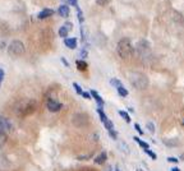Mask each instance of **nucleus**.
I'll return each instance as SVG.
<instances>
[{
    "label": "nucleus",
    "mask_w": 184,
    "mask_h": 171,
    "mask_svg": "<svg viewBox=\"0 0 184 171\" xmlns=\"http://www.w3.org/2000/svg\"><path fill=\"white\" fill-rule=\"evenodd\" d=\"M24 45L23 42H21L19 40H15V41H12L9 47H8V54H9L10 56L15 58V56H21L23 53H24Z\"/></svg>",
    "instance_id": "obj_4"
},
{
    "label": "nucleus",
    "mask_w": 184,
    "mask_h": 171,
    "mask_svg": "<svg viewBox=\"0 0 184 171\" xmlns=\"http://www.w3.org/2000/svg\"><path fill=\"white\" fill-rule=\"evenodd\" d=\"M63 2H64V3H67V5H68V4L74 5V6H77V5H78V4H77V3H78V0H63Z\"/></svg>",
    "instance_id": "obj_25"
},
{
    "label": "nucleus",
    "mask_w": 184,
    "mask_h": 171,
    "mask_svg": "<svg viewBox=\"0 0 184 171\" xmlns=\"http://www.w3.org/2000/svg\"><path fill=\"white\" fill-rule=\"evenodd\" d=\"M76 65H77V68L80 70H86L87 69V63L84 62V60H77L76 62Z\"/></svg>",
    "instance_id": "obj_17"
},
{
    "label": "nucleus",
    "mask_w": 184,
    "mask_h": 171,
    "mask_svg": "<svg viewBox=\"0 0 184 171\" xmlns=\"http://www.w3.org/2000/svg\"><path fill=\"white\" fill-rule=\"evenodd\" d=\"M64 26H65V28H67V30H68L69 32H71V31L73 30V24H72L71 22H67V23H65Z\"/></svg>",
    "instance_id": "obj_28"
},
{
    "label": "nucleus",
    "mask_w": 184,
    "mask_h": 171,
    "mask_svg": "<svg viewBox=\"0 0 184 171\" xmlns=\"http://www.w3.org/2000/svg\"><path fill=\"white\" fill-rule=\"evenodd\" d=\"M64 44H65V46L67 47H69V49H76L77 47V40L74 38V37H69V38H65L64 40Z\"/></svg>",
    "instance_id": "obj_13"
},
{
    "label": "nucleus",
    "mask_w": 184,
    "mask_h": 171,
    "mask_svg": "<svg viewBox=\"0 0 184 171\" xmlns=\"http://www.w3.org/2000/svg\"><path fill=\"white\" fill-rule=\"evenodd\" d=\"M137 171H143V170H141V169H138V170H137Z\"/></svg>",
    "instance_id": "obj_38"
},
{
    "label": "nucleus",
    "mask_w": 184,
    "mask_h": 171,
    "mask_svg": "<svg viewBox=\"0 0 184 171\" xmlns=\"http://www.w3.org/2000/svg\"><path fill=\"white\" fill-rule=\"evenodd\" d=\"M73 87H74V89H76V92L78 93V95H82V93H83V91H82V88H81V86L78 84V83H73Z\"/></svg>",
    "instance_id": "obj_21"
},
{
    "label": "nucleus",
    "mask_w": 184,
    "mask_h": 171,
    "mask_svg": "<svg viewBox=\"0 0 184 171\" xmlns=\"http://www.w3.org/2000/svg\"><path fill=\"white\" fill-rule=\"evenodd\" d=\"M117 51L121 59H129L132 58L133 55V46H132V42H130L129 38L124 37L121 38L118 42V46H117Z\"/></svg>",
    "instance_id": "obj_2"
},
{
    "label": "nucleus",
    "mask_w": 184,
    "mask_h": 171,
    "mask_svg": "<svg viewBox=\"0 0 184 171\" xmlns=\"http://www.w3.org/2000/svg\"><path fill=\"white\" fill-rule=\"evenodd\" d=\"M106 171H110V167H108V169H106Z\"/></svg>",
    "instance_id": "obj_37"
},
{
    "label": "nucleus",
    "mask_w": 184,
    "mask_h": 171,
    "mask_svg": "<svg viewBox=\"0 0 184 171\" xmlns=\"http://www.w3.org/2000/svg\"><path fill=\"white\" fill-rule=\"evenodd\" d=\"M111 84L115 86V87H119V86H121V82L119 79H117V78H112L111 79Z\"/></svg>",
    "instance_id": "obj_24"
},
{
    "label": "nucleus",
    "mask_w": 184,
    "mask_h": 171,
    "mask_svg": "<svg viewBox=\"0 0 184 171\" xmlns=\"http://www.w3.org/2000/svg\"><path fill=\"white\" fill-rule=\"evenodd\" d=\"M137 53H138V55L141 56L142 59L147 58V54L150 53V44H148L146 40L139 41L138 44H137Z\"/></svg>",
    "instance_id": "obj_6"
},
{
    "label": "nucleus",
    "mask_w": 184,
    "mask_h": 171,
    "mask_svg": "<svg viewBox=\"0 0 184 171\" xmlns=\"http://www.w3.org/2000/svg\"><path fill=\"white\" fill-rule=\"evenodd\" d=\"M68 33H69V31L65 28V26H63V27H60V28H59V36H60V37H63L64 40L68 38Z\"/></svg>",
    "instance_id": "obj_16"
},
{
    "label": "nucleus",
    "mask_w": 184,
    "mask_h": 171,
    "mask_svg": "<svg viewBox=\"0 0 184 171\" xmlns=\"http://www.w3.org/2000/svg\"><path fill=\"white\" fill-rule=\"evenodd\" d=\"M61 62H63V63H64V65H67V66H69V63H68V62L65 60V59H64V58H61Z\"/></svg>",
    "instance_id": "obj_34"
},
{
    "label": "nucleus",
    "mask_w": 184,
    "mask_h": 171,
    "mask_svg": "<svg viewBox=\"0 0 184 171\" xmlns=\"http://www.w3.org/2000/svg\"><path fill=\"white\" fill-rule=\"evenodd\" d=\"M117 91H118V93L121 96V97H125V96H128V89L124 87V86H119V87H117Z\"/></svg>",
    "instance_id": "obj_14"
},
{
    "label": "nucleus",
    "mask_w": 184,
    "mask_h": 171,
    "mask_svg": "<svg viewBox=\"0 0 184 171\" xmlns=\"http://www.w3.org/2000/svg\"><path fill=\"white\" fill-rule=\"evenodd\" d=\"M54 14V10L52 9H49V8H45V9H42L39 14H37V18L39 19H45V18H49Z\"/></svg>",
    "instance_id": "obj_9"
},
{
    "label": "nucleus",
    "mask_w": 184,
    "mask_h": 171,
    "mask_svg": "<svg viewBox=\"0 0 184 171\" xmlns=\"http://www.w3.org/2000/svg\"><path fill=\"white\" fill-rule=\"evenodd\" d=\"M36 107H37V102L35 100H23L21 101L18 105H17V109H15V113L18 114L19 116H27V115H31L36 111Z\"/></svg>",
    "instance_id": "obj_1"
},
{
    "label": "nucleus",
    "mask_w": 184,
    "mask_h": 171,
    "mask_svg": "<svg viewBox=\"0 0 184 171\" xmlns=\"http://www.w3.org/2000/svg\"><path fill=\"white\" fill-rule=\"evenodd\" d=\"M4 77H5L4 70H3V69H0V84H2V82H3V79H4Z\"/></svg>",
    "instance_id": "obj_30"
},
{
    "label": "nucleus",
    "mask_w": 184,
    "mask_h": 171,
    "mask_svg": "<svg viewBox=\"0 0 184 171\" xmlns=\"http://www.w3.org/2000/svg\"><path fill=\"white\" fill-rule=\"evenodd\" d=\"M58 13H59L61 17L67 18V17H69V14H71V10H69V6H68L67 4H63V5H60V6H59Z\"/></svg>",
    "instance_id": "obj_11"
},
{
    "label": "nucleus",
    "mask_w": 184,
    "mask_h": 171,
    "mask_svg": "<svg viewBox=\"0 0 184 171\" xmlns=\"http://www.w3.org/2000/svg\"><path fill=\"white\" fill-rule=\"evenodd\" d=\"M76 9H77V13H78V19H80V22L82 23L83 21H84V17H83V13H82V10H81V8L80 6H76Z\"/></svg>",
    "instance_id": "obj_20"
},
{
    "label": "nucleus",
    "mask_w": 184,
    "mask_h": 171,
    "mask_svg": "<svg viewBox=\"0 0 184 171\" xmlns=\"http://www.w3.org/2000/svg\"><path fill=\"white\" fill-rule=\"evenodd\" d=\"M171 171H180V170H179V167H173Z\"/></svg>",
    "instance_id": "obj_35"
},
{
    "label": "nucleus",
    "mask_w": 184,
    "mask_h": 171,
    "mask_svg": "<svg viewBox=\"0 0 184 171\" xmlns=\"http://www.w3.org/2000/svg\"><path fill=\"white\" fill-rule=\"evenodd\" d=\"M72 121H73V125L77 128H84L90 124V117L84 113H78L73 115Z\"/></svg>",
    "instance_id": "obj_5"
},
{
    "label": "nucleus",
    "mask_w": 184,
    "mask_h": 171,
    "mask_svg": "<svg viewBox=\"0 0 184 171\" xmlns=\"http://www.w3.org/2000/svg\"><path fill=\"white\" fill-rule=\"evenodd\" d=\"M13 130H14V126H13V124L9 119L0 116V132L6 134V133H12Z\"/></svg>",
    "instance_id": "obj_7"
},
{
    "label": "nucleus",
    "mask_w": 184,
    "mask_h": 171,
    "mask_svg": "<svg viewBox=\"0 0 184 171\" xmlns=\"http://www.w3.org/2000/svg\"><path fill=\"white\" fill-rule=\"evenodd\" d=\"M91 96H92V97L96 100V102L99 104V107H102V106L105 105V101L102 100V97L97 93V91H91Z\"/></svg>",
    "instance_id": "obj_12"
},
{
    "label": "nucleus",
    "mask_w": 184,
    "mask_h": 171,
    "mask_svg": "<svg viewBox=\"0 0 184 171\" xmlns=\"http://www.w3.org/2000/svg\"><path fill=\"white\" fill-rule=\"evenodd\" d=\"M108 160V153L106 152H101L99 156H96L95 157V164H97V165H104L105 162H106Z\"/></svg>",
    "instance_id": "obj_10"
},
{
    "label": "nucleus",
    "mask_w": 184,
    "mask_h": 171,
    "mask_svg": "<svg viewBox=\"0 0 184 171\" xmlns=\"http://www.w3.org/2000/svg\"><path fill=\"white\" fill-rule=\"evenodd\" d=\"M145 153H147L148 156H150L152 160H156L157 158V156H156V153H153L152 151H150V149H145Z\"/></svg>",
    "instance_id": "obj_22"
},
{
    "label": "nucleus",
    "mask_w": 184,
    "mask_h": 171,
    "mask_svg": "<svg viewBox=\"0 0 184 171\" xmlns=\"http://www.w3.org/2000/svg\"><path fill=\"white\" fill-rule=\"evenodd\" d=\"M87 55H88V53H87V50H86V49H83V50L81 51V56L84 59V58H87Z\"/></svg>",
    "instance_id": "obj_31"
},
{
    "label": "nucleus",
    "mask_w": 184,
    "mask_h": 171,
    "mask_svg": "<svg viewBox=\"0 0 184 171\" xmlns=\"http://www.w3.org/2000/svg\"><path fill=\"white\" fill-rule=\"evenodd\" d=\"M81 171H95V170L91 167H83V169H81Z\"/></svg>",
    "instance_id": "obj_33"
},
{
    "label": "nucleus",
    "mask_w": 184,
    "mask_h": 171,
    "mask_svg": "<svg viewBox=\"0 0 184 171\" xmlns=\"http://www.w3.org/2000/svg\"><path fill=\"white\" fill-rule=\"evenodd\" d=\"M115 171H120V170H119V169H117V170H115Z\"/></svg>",
    "instance_id": "obj_39"
},
{
    "label": "nucleus",
    "mask_w": 184,
    "mask_h": 171,
    "mask_svg": "<svg viewBox=\"0 0 184 171\" xmlns=\"http://www.w3.org/2000/svg\"><path fill=\"white\" fill-rule=\"evenodd\" d=\"M119 115L124 119V120L127 121V123H130V116L128 115V113L127 111H119Z\"/></svg>",
    "instance_id": "obj_18"
},
{
    "label": "nucleus",
    "mask_w": 184,
    "mask_h": 171,
    "mask_svg": "<svg viewBox=\"0 0 184 171\" xmlns=\"http://www.w3.org/2000/svg\"><path fill=\"white\" fill-rule=\"evenodd\" d=\"M183 125H184V121H183Z\"/></svg>",
    "instance_id": "obj_40"
},
{
    "label": "nucleus",
    "mask_w": 184,
    "mask_h": 171,
    "mask_svg": "<svg viewBox=\"0 0 184 171\" xmlns=\"http://www.w3.org/2000/svg\"><path fill=\"white\" fill-rule=\"evenodd\" d=\"M5 142H6V134L3 133V132H0V148L4 146Z\"/></svg>",
    "instance_id": "obj_19"
},
{
    "label": "nucleus",
    "mask_w": 184,
    "mask_h": 171,
    "mask_svg": "<svg viewBox=\"0 0 184 171\" xmlns=\"http://www.w3.org/2000/svg\"><path fill=\"white\" fill-rule=\"evenodd\" d=\"M129 82L132 83V86L136 87L137 89H145L148 86V78L143 73H139V72H130Z\"/></svg>",
    "instance_id": "obj_3"
},
{
    "label": "nucleus",
    "mask_w": 184,
    "mask_h": 171,
    "mask_svg": "<svg viewBox=\"0 0 184 171\" xmlns=\"http://www.w3.org/2000/svg\"><path fill=\"white\" fill-rule=\"evenodd\" d=\"M168 161H169V162H174V164H177L179 160H178L177 157H168Z\"/></svg>",
    "instance_id": "obj_29"
},
{
    "label": "nucleus",
    "mask_w": 184,
    "mask_h": 171,
    "mask_svg": "<svg viewBox=\"0 0 184 171\" xmlns=\"http://www.w3.org/2000/svg\"><path fill=\"white\" fill-rule=\"evenodd\" d=\"M0 46H2V49H4V46H6V45L4 44V42H2V44H0Z\"/></svg>",
    "instance_id": "obj_36"
},
{
    "label": "nucleus",
    "mask_w": 184,
    "mask_h": 171,
    "mask_svg": "<svg viewBox=\"0 0 184 171\" xmlns=\"http://www.w3.org/2000/svg\"><path fill=\"white\" fill-rule=\"evenodd\" d=\"M133 139L139 144V146H141L143 149H150V146H148V143H146V142H143L142 139H139L138 137H133Z\"/></svg>",
    "instance_id": "obj_15"
},
{
    "label": "nucleus",
    "mask_w": 184,
    "mask_h": 171,
    "mask_svg": "<svg viewBox=\"0 0 184 171\" xmlns=\"http://www.w3.org/2000/svg\"><path fill=\"white\" fill-rule=\"evenodd\" d=\"M110 2L111 0H96V3H97L99 5H108Z\"/></svg>",
    "instance_id": "obj_26"
},
{
    "label": "nucleus",
    "mask_w": 184,
    "mask_h": 171,
    "mask_svg": "<svg viewBox=\"0 0 184 171\" xmlns=\"http://www.w3.org/2000/svg\"><path fill=\"white\" fill-rule=\"evenodd\" d=\"M82 96H83L84 98H87V100H90V98H91V93H88V92H83V93H82Z\"/></svg>",
    "instance_id": "obj_32"
},
{
    "label": "nucleus",
    "mask_w": 184,
    "mask_h": 171,
    "mask_svg": "<svg viewBox=\"0 0 184 171\" xmlns=\"http://www.w3.org/2000/svg\"><path fill=\"white\" fill-rule=\"evenodd\" d=\"M46 106H47L49 111H51V113H58V111H60L61 109H63V105H61L60 102H58L56 100H54V98H47L46 100Z\"/></svg>",
    "instance_id": "obj_8"
},
{
    "label": "nucleus",
    "mask_w": 184,
    "mask_h": 171,
    "mask_svg": "<svg viewBox=\"0 0 184 171\" xmlns=\"http://www.w3.org/2000/svg\"><path fill=\"white\" fill-rule=\"evenodd\" d=\"M134 129L139 133V135H143V130L141 129V126H139V124H138V123H136V124H134Z\"/></svg>",
    "instance_id": "obj_27"
},
{
    "label": "nucleus",
    "mask_w": 184,
    "mask_h": 171,
    "mask_svg": "<svg viewBox=\"0 0 184 171\" xmlns=\"http://www.w3.org/2000/svg\"><path fill=\"white\" fill-rule=\"evenodd\" d=\"M147 129L150 130L151 133H155V125H153L151 121H148V123H147Z\"/></svg>",
    "instance_id": "obj_23"
}]
</instances>
